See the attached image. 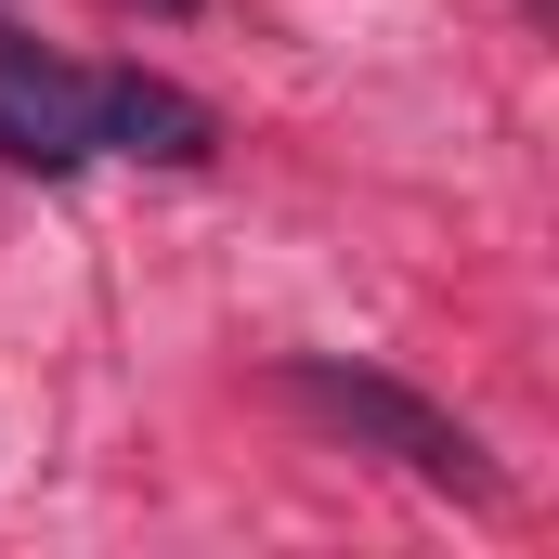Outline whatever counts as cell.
I'll use <instances>...</instances> for the list:
<instances>
[{
	"label": "cell",
	"mask_w": 559,
	"mask_h": 559,
	"mask_svg": "<svg viewBox=\"0 0 559 559\" xmlns=\"http://www.w3.org/2000/svg\"><path fill=\"white\" fill-rule=\"evenodd\" d=\"M286 404H312L325 429H352L365 455L417 468V481H442V495H495V455L442 417V404H417L404 378H365V365H286Z\"/></svg>",
	"instance_id": "cell-1"
},
{
	"label": "cell",
	"mask_w": 559,
	"mask_h": 559,
	"mask_svg": "<svg viewBox=\"0 0 559 559\" xmlns=\"http://www.w3.org/2000/svg\"><path fill=\"white\" fill-rule=\"evenodd\" d=\"M0 156L13 169H92L105 118H92V66H66L52 39L0 26Z\"/></svg>",
	"instance_id": "cell-2"
},
{
	"label": "cell",
	"mask_w": 559,
	"mask_h": 559,
	"mask_svg": "<svg viewBox=\"0 0 559 559\" xmlns=\"http://www.w3.org/2000/svg\"><path fill=\"white\" fill-rule=\"evenodd\" d=\"M92 118H105V156H156V169H195L222 143V118L182 79H143V66H92Z\"/></svg>",
	"instance_id": "cell-3"
},
{
	"label": "cell",
	"mask_w": 559,
	"mask_h": 559,
	"mask_svg": "<svg viewBox=\"0 0 559 559\" xmlns=\"http://www.w3.org/2000/svg\"><path fill=\"white\" fill-rule=\"evenodd\" d=\"M143 13H195V0H143Z\"/></svg>",
	"instance_id": "cell-4"
}]
</instances>
